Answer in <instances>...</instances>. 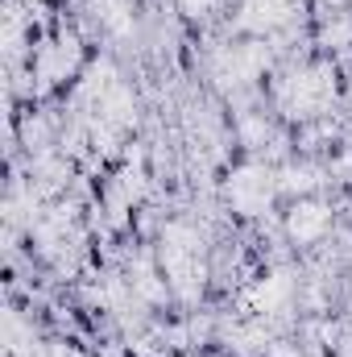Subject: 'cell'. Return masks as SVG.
<instances>
[{
	"instance_id": "obj_11",
	"label": "cell",
	"mask_w": 352,
	"mask_h": 357,
	"mask_svg": "<svg viewBox=\"0 0 352 357\" xmlns=\"http://www.w3.org/2000/svg\"><path fill=\"white\" fill-rule=\"evenodd\" d=\"M282 187L286 191H307V187H315V171H286Z\"/></svg>"
},
{
	"instance_id": "obj_13",
	"label": "cell",
	"mask_w": 352,
	"mask_h": 357,
	"mask_svg": "<svg viewBox=\"0 0 352 357\" xmlns=\"http://www.w3.org/2000/svg\"><path fill=\"white\" fill-rule=\"evenodd\" d=\"M182 4H186V13H203V8H207L211 0H182Z\"/></svg>"
},
{
	"instance_id": "obj_7",
	"label": "cell",
	"mask_w": 352,
	"mask_h": 357,
	"mask_svg": "<svg viewBox=\"0 0 352 357\" xmlns=\"http://www.w3.org/2000/svg\"><path fill=\"white\" fill-rule=\"evenodd\" d=\"M286 299H290V278L286 274H269L262 287L253 291V307L257 312H278Z\"/></svg>"
},
{
	"instance_id": "obj_8",
	"label": "cell",
	"mask_w": 352,
	"mask_h": 357,
	"mask_svg": "<svg viewBox=\"0 0 352 357\" xmlns=\"http://www.w3.org/2000/svg\"><path fill=\"white\" fill-rule=\"evenodd\" d=\"M75 59H79V46L67 38V42H58V46L42 59V75H46V79H58V75H67V71L75 67Z\"/></svg>"
},
{
	"instance_id": "obj_2",
	"label": "cell",
	"mask_w": 352,
	"mask_h": 357,
	"mask_svg": "<svg viewBox=\"0 0 352 357\" xmlns=\"http://www.w3.org/2000/svg\"><path fill=\"white\" fill-rule=\"evenodd\" d=\"M336 96V79L328 67H303L294 71L282 88H278V104L290 112V116H311L319 108H328Z\"/></svg>"
},
{
	"instance_id": "obj_10",
	"label": "cell",
	"mask_w": 352,
	"mask_h": 357,
	"mask_svg": "<svg viewBox=\"0 0 352 357\" xmlns=\"http://www.w3.org/2000/svg\"><path fill=\"white\" fill-rule=\"evenodd\" d=\"M133 291L145 295V299H162L166 295V282H158V274H154L150 262H137V270H133Z\"/></svg>"
},
{
	"instance_id": "obj_1",
	"label": "cell",
	"mask_w": 352,
	"mask_h": 357,
	"mask_svg": "<svg viewBox=\"0 0 352 357\" xmlns=\"http://www.w3.org/2000/svg\"><path fill=\"white\" fill-rule=\"evenodd\" d=\"M162 274L178 299H195L203 287V241L191 225H170L162 233Z\"/></svg>"
},
{
	"instance_id": "obj_12",
	"label": "cell",
	"mask_w": 352,
	"mask_h": 357,
	"mask_svg": "<svg viewBox=\"0 0 352 357\" xmlns=\"http://www.w3.org/2000/svg\"><path fill=\"white\" fill-rule=\"evenodd\" d=\"M120 187H125V195L137 199V195L145 191V178H141V171H125V175H120Z\"/></svg>"
},
{
	"instance_id": "obj_6",
	"label": "cell",
	"mask_w": 352,
	"mask_h": 357,
	"mask_svg": "<svg viewBox=\"0 0 352 357\" xmlns=\"http://www.w3.org/2000/svg\"><path fill=\"white\" fill-rule=\"evenodd\" d=\"M328 208L323 204H311V199H303V204H294V212H290V220H286V229H290V237L294 241H319L323 233H328Z\"/></svg>"
},
{
	"instance_id": "obj_4",
	"label": "cell",
	"mask_w": 352,
	"mask_h": 357,
	"mask_svg": "<svg viewBox=\"0 0 352 357\" xmlns=\"http://www.w3.org/2000/svg\"><path fill=\"white\" fill-rule=\"evenodd\" d=\"M265 63H269L265 46H232V50H224L216 59V75H220L224 88H241V84H249V79L262 75Z\"/></svg>"
},
{
	"instance_id": "obj_9",
	"label": "cell",
	"mask_w": 352,
	"mask_h": 357,
	"mask_svg": "<svg viewBox=\"0 0 352 357\" xmlns=\"http://www.w3.org/2000/svg\"><path fill=\"white\" fill-rule=\"evenodd\" d=\"M95 13L112 33H133V17H129V8L120 0H95Z\"/></svg>"
},
{
	"instance_id": "obj_3",
	"label": "cell",
	"mask_w": 352,
	"mask_h": 357,
	"mask_svg": "<svg viewBox=\"0 0 352 357\" xmlns=\"http://www.w3.org/2000/svg\"><path fill=\"white\" fill-rule=\"evenodd\" d=\"M278 187H282V183H273V175H269L265 167H241L237 175L228 178V199H232L237 212L257 216V212L269 208V199H273Z\"/></svg>"
},
{
	"instance_id": "obj_14",
	"label": "cell",
	"mask_w": 352,
	"mask_h": 357,
	"mask_svg": "<svg viewBox=\"0 0 352 357\" xmlns=\"http://www.w3.org/2000/svg\"><path fill=\"white\" fill-rule=\"evenodd\" d=\"M344 357H352V345H349V349H344Z\"/></svg>"
},
{
	"instance_id": "obj_5",
	"label": "cell",
	"mask_w": 352,
	"mask_h": 357,
	"mask_svg": "<svg viewBox=\"0 0 352 357\" xmlns=\"http://www.w3.org/2000/svg\"><path fill=\"white\" fill-rule=\"evenodd\" d=\"M294 8H298V0H249L241 8V25L253 33H269V29H282L294 17Z\"/></svg>"
}]
</instances>
